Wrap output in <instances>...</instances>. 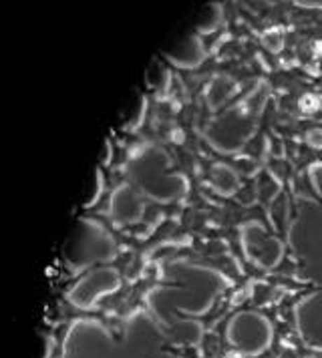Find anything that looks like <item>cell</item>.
<instances>
[{"instance_id": "cell-2", "label": "cell", "mask_w": 322, "mask_h": 358, "mask_svg": "<svg viewBox=\"0 0 322 358\" xmlns=\"http://www.w3.org/2000/svg\"><path fill=\"white\" fill-rule=\"evenodd\" d=\"M99 192H97L95 201L85 206L79 215H89V213H99V215H111L113 197L117 196L123 187H129L133 183V178L129 169H119L111 167L103 162L99 167Z\"/></svg>"}, {"instance_id": "cell-3", "label": "cell", "mask_w": 322, "mask_h": 358, "mask_svg": "<svg viewBox=\"0 0 322 358\" xmlns=\"http://www.w3.org/2000/svg\"><path fill=\"white\" fill-rule=\"evenodd\" d=\"M161 350L174 358H204L197 342L195 344L193 342H163Z\"/></svg>"}, {"instance_id": "cell-1", "label": "cell", "mask_w": 322, "mask_h": 358, "mask_svg": "<svg viewBox=\"0 0 322 358\" xmlns=\"http://www.w3.org/2000/svg\"><path fill=\"white\" fill-rule=\"evenodd\" d=\"M163 288H186V284L177 282V280H167L163 276V262L151 258L147 270L141 276L135 280L117 282V286L113 290L101 294L97 298L93 306L103 310L113 318H117L123 324H127L133 316H145L151 324L155 326V330L161 336H169V326L161 320L149 304L151 294L163 290Z\"/></svg>"}]
</instances>
